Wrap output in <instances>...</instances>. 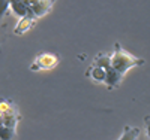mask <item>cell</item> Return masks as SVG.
I'll use <instances>...</instances> for the list:
<instances>
[{
    "mask_svg": "<svg viewBox=\"0 0 150 140\" xmlns=\"http://www.w3.org/2000/svg\"><path fill=\"white\" fill-rule=\"evenodd\" d=\"M21 121L18 106L11 100H0V139L11 140L17 136V127Z\"/></svg>",
    "mask_w": 150,
    "mask_h": 140,
    "instance_id": "cell-1",
    "label": "cell"
},
{
    "mask_svg": "<svg viewBox=\"0 0 150 140\" xmlns=\"http://www.w3.org/2000/svg\"><path fill=\"white\" fill-rule=\"evenodd\" d=\"M56 0H9V8L14 15H35L38 20L45 17L53 9Z\"/></svg>",
    "mask_w": 150,
    "mask_h": 140,
    "instance_id": "cell-2",
    "label": "cell"
},
{
    "mask_svg": "<svg viewBox=\"0 0 150 140\" xmlns=\"http://www.w3.org/2000/svg\"><path fill=\"white\" fill-rule=\"evenodd\" d=\"M144 63L146 61L143 58L135 57L131 52H128L119 42L114 43V51H112L111 55H110V66L112 67V70H114L122 79L125 78V75H126L128 70H131L137 66H143Z\"/></svg>",
    "mask_w": 150,
    "mask_h": 140,
    "instance_id": "cell-3",
    "label": "cell"
},
{
    "mask_svg": "<svg viewBox=\"0 0 150 140\" xmlns=\"http://www.w3.org/2000/svg\"><path fill=\"white\" fill-rule=\"evenodd\" d=\"M110 55L108 52H101L98 54L95 58H93V64H98L101 66L104 70H105V75H107V79H105V86L108 88V90H114V88H119L120 84H122V78L112 70V67L110 66Z\"/></svg>",
    "mask_w": 150,
    "mask_h": 140,
    "instance_id": "cell-4",
    "label": "cell"
},
{
    "mask_svg": "<svg viewBox=\"0 0 150 140\" xmlns=\"http://www.w3.org/2000/svg\"><path fill=\"white\" fill-rule=\"evenodd\" d=\"M60 58L54 54L50 52H41L38 54L33 60V63L30 64V70L32 72H41V70H53L54 67L59 66Z\"/></svg>",
    "mask_w": 150,
    "mask_h": 140,
    "instance_id": "cell-5",
    "label": "cell"
},
{
    "mask_svg": "<svg viewBox=\"0 0 150 140\" xmlns=\"http://www.w3.org/2000/svg\"><path fill=\"white\" fill-rule=\"evenodd\" d=\"M36 21L38 18L35 15H24V17H20L15 29H14V33L17 36H21V34H26L29 30H32L35 25H36Z\"/></svg>",
    "mask_w": 150,
    "mask_h": 140,
    "instance_id": "cell-6",
    "label": "cell"
},
{
    "mask_svg": "<svg viewBox=\"0 0 150 140\" xmlns=\"http://www.w3.org/2000/svg\"><path fill=\"white\" fill-rule=\"evenodd\" d=\"M86 76H87L89 79H92L93 82H96V84H102V85H105L107 75H105V70H104L101 66L92 64L89 69L86 70Z\"/></svg>",
    "mask_w": 150,
    "mask_h": 140,
    "instance_id": "cell-7",
    "label": "cell"
},
{
    "mask_svg": "<svg viewBox=\"0 0 150 140\" xmlns=\"http://www.w3.org/2000/svg\"><path fill=\"white\" fill-rule=\"evenodd\" d=\"M141 136V130L138 128V127H134V125H125V128H123V133L122 136L119 137L120 140H134V139H140Z\"/></svg>",
    "mask_w": 150,
    "mask_h": 140,
    "instance_id": "cell-8",
    "label": "cell"
},
{
    "mask_svg": "<svg viewBox=\"0 0 150 140\" xmlns=\"http://www.w3.org/2000/svg\"><path fill=\"white\" fill-rule=\"evenodd\" d=\"M8 10H11L9 8V0H0V20H2L6 14Z\"/></svg>",
    "mask_w": 150,
    "mask_h": 140,
    "instance_id": "cell-9",
    "label": "cell"
},
{
    "mask_svg": "<svg viewBox=\"0 0 150 140\" xmlns=\"http://www.w3.org/2000/svg\"><path fill=\"white\" fill-rule=\"evenodd\" d=\"M144 124H146V128H147V137L150 139V116L144 118Z\"/></svg>",
    "mask_w": 150,
    "mask_h": 140,
    "instance_id": "cell-10",
    "label": "cell"
}]
</instances>
